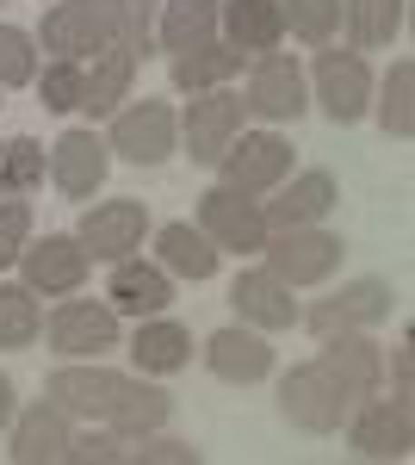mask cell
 <instances>
[{
  "mask_svg": "<svg viewBox=\"0 0 415 465\" xmlns=\"http://www.w3.org/2000/svg\"><path fill=\"white\" fill-rule=\"evenodd\" d=\"M44 317H37L32 286H0V348H32Z\"/></svg>",
  "mask_w": 415,
  "mask_h": 465,
  "instance_id": "obj_30",
  "label": "cell"
},
{
  "mask_svg": "<svg viewBox=\"0 0 415 465\" xmlns=\"http://www.w3.org/2000/svg\"><path fill=\"white\" fill-rule=\"evenodd\" d=\"M37 180H44V143L13 137V143L0 149V199H25Z\"/></svg>",
  "mask_w": 415,
  "mask_h": 465,
  "instance_id": "obj_31",
  "label": "cell"
},
{
  "mask_svg": "<svg viewBox=\"0 0 415 465\" xmlns=\"http://www.w3.org/2000/svg\"><path fill=\"white\" fill-rule=\"evenodd\" d=\"M149 25H155V0H124V6H118V44H124L131 56L149 50Z\"/></svg>",
  "mask_w": 415,
  "mask_h": 465,
  "instance_id": "obj_37",
  "label": "cell"
},
{
  "mask_svg": "<svg viewBox=\"0 0 415 465\" xmlns=\"http://www.w3.org/2000/svg\"><path fill=\"white\" fill-rule=\"evenodd\" d=\"M19 267H25V286L32 292H74L87 280V249L74 236H44V242L19 249Z\"/></svg>",
  "mask_w": 415,
  "mask_h": 465,
  "instance_id": "obj_12",
  "label": "cell"
},
{
  "mask_svg": "<svg viewBox=\"0 0 415 465\" xmlns=\"http://www.w3.org/2000/svg\"><path fill=\"white\" fill-rule=\"evenodd\" d=\"M105 162H112V155H105V143L94 131H63L56 149H50V180H56L69 199H87L105 180Z\"/></svg>",
  "mask_w": 415,
  "mask_h": 465,
  "instance_id": "obj_14",
  "label": "cell"
},
{
  "mask_svg": "<svg viewBox=\"0 0 415 465\" xmlns=\"http://www.w3.org/2000/svg\"><path fill=\"white\" fill-rule=\"evenodd\" d=\"M379 124L390 131V137H410V131H415V63H397V69L384 74Z\"/></svg>",
  "mask_w": 415,
  "mask_h": 465,
  "instance_id": "obj_32",
  "label": "cell"
},
{
  "mask_svg": "<svg viewBox=\"0 0 415 465\" xmlns=\"http://www.w3.org/2000/svg\"><path fill=\"white\" fill-rule=\"evenodd\" d=\"M74 13H87V19H100V25H112V32H118V6H124V0H69Z\"/></svg>",
  "mask_w": 415,
  "mask_h": 465,
  "instance_id": "obj_40",
  "label": "cell"
},
{
  "mask_svg": "<svg viewBox=\"0 0 415 465\" xmlns=\"http://www.w3.org/2000/svg\"><path fill=\"white\" fill-rule=\"evenodd\" d=\"M322 354H329V366H335V372L347 379V391H353V397H372V391H379L384 360H379V348H372V341H360L353 329H347L341 341L329 335V348H322Z\"/></svg>",
  "mask_w": 415,
  "mask_h": 465,
  "instance_id": "obj_27",
  "label": "cell"
},
{
  "mask_svg": "<svg viewBox=\"0 0 415 465\" xmlns=\"http://www.w3.org/2000/svg\"><path fill=\"white\" fill-rule=\"evenodd\" d=\"M63 460H81V465H112V460H124V440H118V434H81V440H74L69 434V453H63Z\"/></svg>",
  "mask_w": 415,
  "mask_h": 465,
  "instance_id": "obj_39",
  "label": "cell"
},
{
  "mask_svg": "<svg viewBox=\"0 0 415 465\" xmlns=\"http://www.w3.org/2000/svg\"><path fill=\"white\" fill-rule=\"evenodd\" d=\"M236 69H242V50H236V44H199V50H180V56H173V87L205 94L217 81H230Z\"/></svg>",
  "mask_w": 415,
  "mask_h": 465,
  "instance_id": "obj_25",
  "label": "cell"
},
{
  "mask_svg": "<svg viewBox=\"0 0 415 465\" xmlns=\"http://www.w3.org/2000/svg\"><path fill=\"white\" fill-rule=\"evenodd\" d=\"M217 32V0H168V19H162V44L173 56L180 50H199Z\"/></svg>",
  "mask_w": 415,
  "mask_h": 465,
  "instance_id": "obj_28",
  "label": "cell"
},
{
  "mask_svg": "<svg viewBox=\"0 0 415 465\" xmlns=\"http://www.w3.org/2000/svg\"><path fill=\"white\" fill-rule=\"evenodd\" d=\"M69 453V410L56 403H32L13 429V460L19 465H44V460H63Z\"/></svg>",
  "mask_w": 415,
  "mask_h": 465,
  "instance_id": "obj_18",
  "label": "cell"
},
{
  "mask_svg": "<svg viewBox=\"0 0 415 465\" xmlns=\"http://www.w3.org/2000/svg\"><path fill=\"white\" fill-rule=\"evenodd\" d=\"M230 304H236L254 329H291V322H298V298H291V286H285L279 273H242L236 292H230Z\"/></svg>",
  "mask_w": 415,
  "mask_h": 465,
  "instance_id": "obj_17",
  "label": "cell"
},
{
  "mask_svg": "<svg viewBox=\"0 0 415 465\" xmlns=\"http://www.w3.org/2000/svg\"><path fill=\"white\" fill-rule=\"evenodd\" d=\"M37 94H44L50 112H74L81 106V63H74V56H56V63L44 69V81H37Z\"/></svg>",
  "mask_w": 415,
  "mask_h": 465,
  "instance_id": "obj_35",
  "label": "cell"
},
{
  "mask_svg": "<svg viewBox=\"0 0 415 465\" xmlns=\"http://www.w3.org/2000/svg\"><path fill=\"white\" fill-rule=\"evenodd\" d=\"M112 37H118L112 25H100V19H87V13H74L69 0L44 13V44H50L56 56H74V63H81V56H94V50H105Z\"/></svg>",
  "mask_w": 415,
  "mask_h": 465,
  "instance_id": "obj_23",
  "label": "cell"
},
{
  "mask_svg": "<svg viewBox=\"0 0 415 465\" xmlns=\"http://www.w3.org/2000/svg\"><path fill=\"white\" fill-rule=\"evenodd\" d=\"M329 212H335V180L329 174H298L261 217H267L273 230H298V223H316V217H329Z\"/></svg>",
  "mask_w": 415,
  "mask_h": 465,
  "instance_id": "obj_22",
  "label": "cell"
},
{
  "mask_svg": "<svg viewBox=\"0 0 415 465\" xmlns=\"http://www.w3.org/2000/svg\"><path fill=\"white\" fill-rule=\"evenodd\" d=\"M25 236H32V205H25V199H6V205H0V267L19 261Z\"/></svg>",
  "mask_w": 415,
  "mask_h": 465,
  "instance_id": "obj_36",
  "label": "cell"
},
{
  "mask_svg": "<svg viewBox=\"0 0 415 465\" xmlns=\"http://www.w3.org/2000/svg\"><path fill=\"white\" fill-rule=\"evenodd\" d=\"M242 131V100L236 94H199L186 106V155L193 162H217Z\"/></svg>",
  "mask_w": 415,
  "mask_h": 465,
  "instance_id": "obj_10",
  "label": "cell"
},
{
  "mask_svg": "<svg viewBox=\"0 0 415 465\" xmlns=\"http://www.w3.org/2000/svg\"><path fill=\"white\" fill-rule=\"evenodd\" d=\"M285 168H291V149L279 143L273 131H254V137H242V143H230L217 155V174L236 193H267V186L285 180Z\"/></svg>",
  "mask_w": 415,
  "mask_h": 465,
  "instance_id": "obj_7",
  "label": "cell"
},
{
  "mask_svg": "<svg viewBox=\"0 0 415 465\" xmlns=\"http://www.w3.org/2000/svg\"><path fill=\"white\" fill-rule=\"evenodd\" d=\"M403 13H410L403 0H347V32L360 50H379L403 32Z\"/></svg>",
  "mask_w": 415,
  "mask_h": 465,
  "instance_id": "obj_29",
  "label": "cell"
},
{
  "mask_svg": "<svg viewBox=\"0 0 415 465\" xmlns=\"http://www.w3.org/2000/svg\"><path fill=\"white\" fill-rule=\"evenodd\" d=\"M131 74H137V56L112 37L105 50H94V69H81V106L87 112H112L124 94H131Z\"/></svg>",
  "mask_w": 415,
  "mask_h": 465,
  "instance_id": "obj_19",
  "label": "cell"
},
{
  "mask_svg": "<svg viewBox=\"0 0 415 465\" xmlns=\"http://www.w3.org/2000/svg\"><path fill=\"white\" fill-rule=\"evenodd\" d=\"M143 223H149V212H143L137 199H105V205H94V212L81 217V249L94 254V261H124V254L143 242Z\"/></svg>",
  "mask_w": 415,
  "mask_h": 465,
  "instance_id": "obj_8",
  "label": "cell"
},
{
  "mask_svg": "<svg viewBox=\"0 0 415 465\" xmlns=\"http://www.w3.org/2000/svg\"><path fill=\"white\" fill-rule=\"evenodd\" d=\"M50 341H56V354H94L100 360L105 348H118V317L105 311V304H63L56 317H50Z\"/></svg>",
  "mask_w": 415,
  "mask_h": 465,
  "instance_id": "obj_13",
  "label": "cell"
},
{
  "mask_svg": "<svg viewBox=\"0 0 415 465\" xmlns=\"http://www.w3.org/2000/svg\"><path fill=\"white\" fill-rule=\"evenodd\" d=\"M217 19H223V32L236 50H273L279 37H285V13H279V0H223L217 6Z\"/></svg>",
  "mask_w": 415,
  "mask_h": 465,
  "instance_id": "obj_20",
  "label": "cell"
},
{
  "mask_svg": "<svg viewBox=\"0 0 415 465\" xmlns=\"http://www.w3.org/2000/svg\"><path fill=\"white\" fill-rule=\"evenodd\" d=\"M131 354H137L143 372H180L193 360V335L180 322H143L137 335H131Z\"/></svg>",
  "mask_w": 415,
  "mask_h": 465,
  "instance_id": "obj_26",
  "label": "cell"
},
{
  "mask_svg": "<svg viewBox=\"0 0 415 465\" xmlns=\"http://www.w3.org/2000/svg\"><path fill=\"white\" fill-rule=\"evenodd\" d=\"M6 422H13V385L0 379V429H6Z\"/></svg>",
  "mask_w": 415,
  "mask_h": 465,
  "instance_id": "obj_41",
  "label": "cell"
},
{
  "mask_svg": "<svg viewBox=\"0 0 415 465\" xmlns=\"http://www.w3.org/2000/svg\"><path fill=\"white\" fill-rule=\"evenodd\" d=\"M124 162H137V168H155V162H168L173 155V112L162 100H143V106L118 112L112 118V143Z\"/></svg>",
  "mask_w": 415,
  "mask_h": 465,
  "instance_id": "obj_5",
  "label": "cell"
},
{
  "mask_svg": "<svg viewBox=\"0 0 415 465\" xmlns=\"http://www.w3.org/2000/svg\"><path fill=\"white\" fill-rule=\"evenodd\" d=\"M199 230H205L211 249H236V254H254L261 242H267V217H261V205L248 199V193H236V186H211V193H199Z\"/></svg>",
  "mask_w": 415,
  "mask_h": 465,
  "instance_id": "obj_3",
  "label": "cell"
},
{
  "mask_svg": "<svg viewBox=\"0 0 415 465\" xmlns=\"http://www.w3.org/2000/svg\"><path fill=\"white\" fill-rule=\"evenodd\" d=\"M410 447H415L410 397H397V403H372V410L353 422V453H366V460H410Z\"/></svg>",
  "mask_w": 415,
  "mask_h": 465,
  "instance_id": "obj_15",
  "label": "cell"
},
{
  "mask_svg": "<svg viewBox=\"0 0 415 465\" xmlns=\"http://www.w3.org/2000/svg\"><path fill=\"white\" fill-rule=\"evenodd\" d=\"M261 249H267V273H279L285 286H316V280H329V273H335V261H341V236L298 223V230L267 236Z\"/></svg>",
  "mask_w": 415,
  "mask_h": 465,
  "instance_id": "obj_4",
  "label": "cell"
},
{
  "mask_svg": "<svg viewBox=\"0 0 415 465\" xmlns=\"http://www.w3.org/2000/svg\"><path fill=\"white\" fill-rule=\"evenodd\" d=\"M205 360H211V372L230 379V385H254V379L273 372V348L254 329H217L205 341Z\"/></svg>",
  "mask_w": 415,
  "mask_h": 465,
  "instance_id": "obj_16",
  "label": "cell"
},
{
  "mask_svg": "<svg viewBox=\"0 0 415 465\" xmlns=\"http://www.w3.org/2000/svg\"><path fill=\"white\" fill-rule=\"evenodd\" d=\"M316 100L335 124H353L366 118V100H372V74L353 50H322L316 56Z\"/></svg>",
  "mask_w": 415,
  "mask_h": 465,
  "instance_id": "obj_6",
  "label": "cell"
},
{
  "mask_svg": "<svg viewBox=\"0 0 415 465\" xmlns=\"http://www.w3.org/2000/svg\"><path fill=\"white\" fill-rule=\"evenodd\" d=\"M112 304L131 311V317H155V311L173 304V286H168V273L149 267V261H118L112 267Z\"/></svg>",
  "mask_w": 415,
  "mask_h": 465,
  "instance_id": "obj_21",
  "label": "cell"
},
{
  "mask_svg": "<svg viewBox=\"0 0 415 465\" xmlns=\"http://www.w3.org/2000/svg\"><path fill=\"white\" fill-rule=\"evenodd\" d=\"M25 81H37L32 37L19 25H0V87H25Z\"/></svg>",
  "mask_w": 415,
  "mask_h": 465,
  "instance_id": "obj_34",
  "label": "cell"
},
{
  "mask_svg": "<svg viewBox=\"0 0 415 465\" xmlns=\"http://www.w3.org/2000/svg\"><path fill=\"white\" fill-rule=\"evenodd\" d=\"M44 397L69 416H87V422H112V429H131V434H149L168 422V391L143 385V379H124V372H105V366H63L50 372Z\"/></svg>",
  "mask_w": 415,
  "mask_h": 465,
  "instance_id": "obj_1",
  "label": "cell"
},
{
  "mask_svg": "<svg viewBox=\"0 0 415 465\" xmlns=\"http://www.w3.org/2000/svg\"><path fill=\"white\" fill-rule=\"evenodd\" d=\"M124 460H143V465H199V447H186V440H137V447H124Z\"/></svg>",
  "mask_w": 415,
  "mask_h": 465,
  "instance_id": "obj_38",
  "label": "cell"
},
{
  "mask_svg": "<svg viewBox=\"0 0 415 465\" xmlns=\"http://www.w3.org/2000/svg\"><path fill=\"white\" fill-rule=\"evenodd\" d=\"M155 249H162V267L180 273V280H211L217 273V249L205 242V230H193V223H168L155 236Z\"/></svg>",
  "mask_w": 415,
  "mask_h": 465,
  "instance_id": "obj_24",
  "label": "cell"
},
{
  "mask_svg": "<svg viewBox=\"0 0 415 465\" xmlns=\"http://www.w3.org/2000/svg\"><path fill=\"white\" fill-rule=\"evenodd\" d=\"M279 13H285V25L304 37V44H329L335 25H341V0H285Z\"/></svg>",
  "mask_w": 415,
  "mask_h": 465,
  "instance_id": "obj_33",
  "label": "cell"
},
{
  "mask_svg": "<svg viewBox=\"0 0 415 465\" xmlns=\"http://www.w3.org/2000/svg\"><path fill=\"white\" fill-rule=\"evenodd\" d=\"M353 403H360V397L347 391V379L329 366V354L311 360V366H298V372H285V385H279V410L311 434H335Z\"/></svg>",
  "mask_w": 415,
  "mask_h": 465,
  "instance_id": "obj_2",
  "label": "cell"
},
{
  "mask_svg": "<svg viewBox=\"0 0 415 465\" xmlns=\"http://www.w3.org/2000/svg\"><path fill=\"white\" fill-rule=\"evenodd\" d=\"M248 112H261V118H298L304 112V74L291 56H273V50H261V63L248 74Z\"/></svg>",
  "mask_w": 415,
  "mask_h": 465,
  "instance_id": "obj_11",
  "label": "cell"
},
{
  "mask_svg": "<svg viewBox=\"0 0 415 465\" xmlns=\"http://www.w3.org/2000/svg\"><path fill=\"white\" fill-rule=\"evenodd\" d=\"M384 317H390V286L384 280H353L335 298H322L304 322L316 335H347V329H366V322H384Z\"/></svg>",
  "mask_w": 415,
  "mask_h": 465,
  "instance_id": "obj_9",
  "label": "cell"
}]
</instances>
